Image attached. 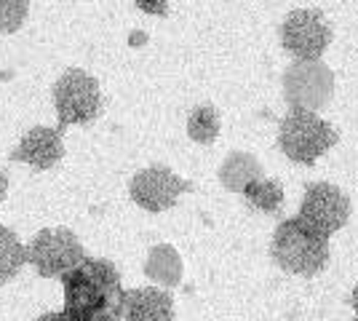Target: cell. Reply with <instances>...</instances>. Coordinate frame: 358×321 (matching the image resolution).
<instances>
[{"label":"cell","mask_w":358,"mask_h":321,"mask_svg":"<svg viewBox=\"0 0 358 321\" xmlns=\"http://www.w3.org/2000/svg\"><path fill=\"white\" fill-rule=\"evenodd\" d=\"M64 311L70 316H123L126 290L118 268L110 260L86 257L75 271L62 278Z\"/></svg>","instance_id":"obj_1"},{"label":"cell","mask_w":358,"mask_h":321,"mask_svg":"<svg viewBox=\"0 0 358 321\" xmlns=\"http://www.w3.org/2000/svg\"><path fill=\"white\" fill-rule=\"evenodd\" d=\"M273 262L292 276H315L327 268L329 262V238L313 230L299 217L284 220L270 244Z\"/></svg>","instance_id":"obj_2"},{"label":"cell","mask_w":358,"mask_h":321,"mask_svg":"<svg viewBox=\"0 0 358 321\" xmlns=\"http://www.w3.org/2000/svg\"><path fill=\"white\" fill-rule=\"evenodd\" d=\"M337 129L310 110H289L278 126V145L289 161L310 166L337 145Z\"/></svg>","instance_id":"obj_3"},{"label":"cell","mask_w":358,"mask_h":321,"mask_svg":"<svg viewBox=\"0 0 358 321\" xmlns=\"http://www.w3.org/2000/svg\"><path fill=\"white\" fill-rule=\"evenodd\" d=\"M54 107H57L59 129L91 123L102 110V92L96 78L78 67L62 73L59 80L54 83Z\"/></svg>","instance_id":"obj_4"},{"label":"cell","mask_w":358,"mask_h":321,"mask_svg":"<svg viewBox=\"0 0 358 321\" xmlns=\"http://www.w3.org/2000/svg\"><path fill=\"white\" fill-rule=\"evenodd\" d=\"M86 257L80 238L67 228H43L27 244V262L43 278H64Z\"/></svg>","instance_id":"obj_5"},{"label":"cell","mask_w":358,"mask_h":321,"mask_svg":"<svg viewBox=\"0 0 358 321\" xmlns=\"http://www.w3.org/2000/svg\"><path fill=\"white\" fill-rule=\"evenodd\" d=\"M334 94V76L321 59H294L284 73V97L289 110L318 113Z\"/></svg>","instance_id":"obj_6"},{"label":"cell","mask_w":358,"mask_h":321,"mask_svg":"<svg viewBox=\"0 0 358 321\" xmlns=\"http://www.w3.org/2000/svg\"><path fill=\"white\" fill-rule=\"evenodd\" d=\"M297 217L302 222H308L313 230L331 238L350 220V199L345 196L337 185L310 183L305 187V196H302Z\"/></svg>","instance_id":"obj_7"},{"label":"cell","mask_w":358,"mask_h":321,"mask_svg":"<svg viewBox=\"0 0 358 321\" xmlns=\"http://www.w3.org/2000/svg\"><path fill=\"white\" fill-rule=\"evenodd\" d=\"M281 43L294 59H321L331 43V27L315 8H297L281 24Z\"/></svg>","instance_id":"obj_8"},{"label":"cell","mask_w":358,"mask_h":321,"mask_svg":"<svg viewBox=\"0 0 358 321\" xmlns=\"http://www.w3.org/2000/svg\"><path fill=\"white\" fill-rule=\"evenodd\" d=\"M193 185L187 180L177 177L171 169L166 166H148L136 171L129 183V193L136 206L145 212H166L171 209L182 193H187Z\"/></svg>","instance_id":"obj_9"},{"label":"cell","mask_w":358,"mask_h":321,"mask_svg":"<svg viewBox=\"0 0 358 321\" xmlns=\"http://www.w3.org/2000/svg\"><path fill=\"white\" fill-rule=\"evenodd\" d=\"M59 126H32L24 137L19 139L16 150L11 153V161L27 164V166L45 171L54 169L64 155V137Z\"/></svg>","instance_id":"obj_10"},{"label":"cell","mask_w":358,"mask_h":321,"mask_svg":"<svg viewBox=\"0 0 358 321\" xmlns=\"http://www.w3.org/2000/svg\"><path fill=\"white\" fill-rule=\"evenodd\" d=\"M126 321H174V297L164 287H134L123 297Z\"/></svg>","instance_id":"obj_11"},{"label":"cell","mask_w":358,"mask_h":321,"mask_svg":"<svg viewBox=\"0 0 358 321\" xmlns=\"http://www.w3.org/2000/svg\"><path fill=\"white\" fill-rule=\"evenodd\" d=\"M145 276L155 287L174 290L182 281V257L171 244H158L150 249L148 260H145Z\"/></svg>","instance_id":"obj_12"},{"label":"cell","mask_w":358,"mask_h":321,"mask_svg":"<svg viewBox=\"0 0 358 321\" xmlns=\"http://www.w3.org/2000/svg\"><path fill=\"white\" fill-rule=\"evenodd\" d=\"M259 177H262L259 161L249 153H241V150L227 155L222 161V166H220V183L230 193H243Z\"/></svg>","instance_id":"obj_13"},{"label":"cell","mask_w":358,"mask_h":321,"mask_svg":"<svg viewBox=\"0 0 358 321\" xmlns=\"http://www.w3.org/2000/svg\"><path fill=\"white\" fill-rule=\"evenodd\" d=\"M27 262V246L16 238L14 230L0 225V284H8Z\"/></svg>","instance_id":"obj_14"},{"label":"cell","mask_w":358,"mask_h":321,"mask_svg":"<svg viewBox=\"0 0 358 321\" xmlns=\"http://www.w3.org/2000/svg\"><path fill=\"white\" fill-rule=\"evenodd\" d=\"M246 204L257 209V212H265V214H273L281 209V204H284V187L278 180H268V177H259V180H254L243 193H241Z\"/></svg>","instance_id":"obj_15"},{"label":"cell","mask_w":358,"mask_h":321,"mask_svg":"<svg viewBox=\"0 0 358 321\" xmlns=\"http://www.w3.org/2000/svg\"><path fill=\"white\" fill-rule=\"evenodd\" d=\"M220 134V115L211 105H198L187 115V137L198 145H211Z\"/></svg>","instance_id":"obj_16"},{"label":"cell","mask_w":358,"mask_h":321,"mask_svg":"<svg viewBox=\"0 0 358 321\" xmlns=\"http://www.w3.org/2000/svg\"><path fill=\"white\" fill-rule=\"evenodd\" d=\"M30 11V0H0V35L16 32Z\"/></svg>","instance_id":"obj_17"},{"label":"cell","mask_w":358,"mask_h":321,"mask_svg":"<svg viewBox=\"0 0 358 321\" xmlns=\"http://www.w3.org/2000/svg\"><path fill=\"white\" fill-rule=\"evenodd\" d=\"M134 3L139 11L152 16H166V11H169V0H134Z\"/></svg>","instance_id":"obj_18"},{"label":"cell","mask_w":358,"mask_h":321,"mask_svg":"<svg viewBox=\"0 0 358 321\" xmlns=\"http://www.w3.org/2000/svg\"><path fill=\"white\" fill-rule=\"evenodd\" d=\"M35 321H70V316H67L64 311H54V313H43L41 319H35Z\"/></svg>","instance_id":"obj_19"},{"label":"cell","mask_w":358,"mask_h":321,"mask_svg":"<svg viewBox=\"0 0 358 321\" xmlns=\"http://www.w3.org/2000/svg\"><path fill=\"white\" fill-rule=\"evenodd\" d=\"M350 306H353V321H358V284L356 290H353V294H350Z\"/></svg>","instance_id":"obj_20"},{"label":"cell","mask_w":358,"mask_h":321,"mask_svg":"<svg viewBox=\"0 0 358 321\" xmlns=\"http://www.w3.org/2000/svg\"><path fill=\"white\" fill-rule=\"evenodd\" d=\"M6 187H8V180H6V174H0V201L6 196Z\"/></svg>","instance_id":"obj_21"}]
</instances>
